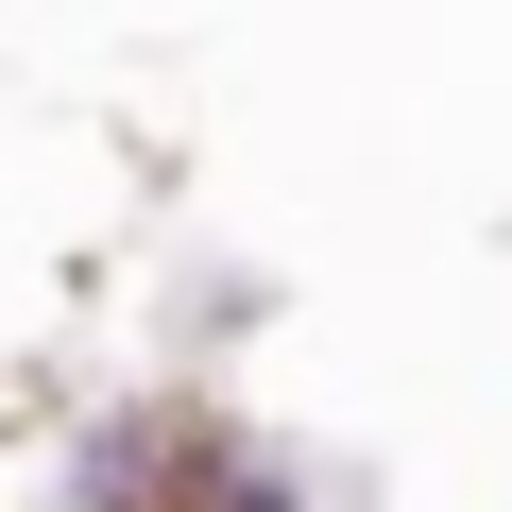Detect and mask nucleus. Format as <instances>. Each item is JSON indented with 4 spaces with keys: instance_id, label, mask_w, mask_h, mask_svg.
I'll use <instances>...</instances> for the list:
<instances>
[]
</instances>
